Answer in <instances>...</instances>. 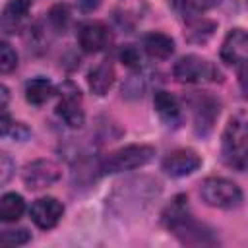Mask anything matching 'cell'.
<instances>
[{
    "label": "cell",
    "mask_w": 248,
    "mask_h": 248,
    "mask_svg": "<svg viewBox=\"0 0 248 248\" xmlns=\"http://www.w3.org/2000/svg\"><path fill=\"white\" fill-rule=\"evenodd\" d=\"M188 200H184L182 196H178L170 205L169 209L165 211V223L167 227L182 240V242H188V244H194V242H205L203 236L207 232H203V225H200L190 209H188Z\"/></svg>",
    "instance_id": "obj_1"
},
{
    "label": "cell",
    "mask_w": 248,
    "mask_h": 248,
    "mask_svg": "<svg viewBox=\"0 0 248 248\" xmlns=\"http://www.w3.org/2000/svg\"><path fill=\"white\" fill-rule=\"evenodd\" d=\"M200 196L207 205L219 207V209H232L242 202L240 188L234 182L221 176L205 178L200 186Z\"/></svg>",
    "instance_id": "obj_2"
},
{
    "label": "cell",
    "mask_w": 248,
    "mask_h": 248,
    "mask_svg": "<svg viewBox=\"0 0 248 248\" xmlns=\"http://www.w3.org/2000/svg\"><path fill=\"white\" fill-rule=\"evenodd\" d=\"M155 155V149L149 145H126L122 149L112 151L107 155L101 163L103 172H122V170H134L138 167L147 165Z\"/></svg>",
    "instance_id": "obj_3"
},
{
    "label": "cell",
    "mask_w": 248,
    "mask_h": 248,
    "mask_svg": "<svg viewBox=\"0 0 248 248\" xmlns=\"http://www.w3.org/2000/svg\"><path fill=\"white\" fill-rule=\"evenodd\" d=\"M172 74L178 81H184V83H205V81L221 79L217 66L202 56H196V54L182 56L174 64Z\"/></svg>",
    "instance_id": "obj_4"
},
{
    "label": "cell",
    "mask_w": 248,
    "mask_h": 248,
    "mask_svg": "<svg viewBox=\"0 0 248 248\" xmlns=\"http://www.w3.org/2000/svg\"><path fill=\"white\" fill-rule=\"evenodd\" d=\"M56 112L64 120V124H68L70 128H79L83 124L85 114L81 108V95L78 87H74L72 83H66L62 87V97L58 101Z\"/></svg>",
    "instance_id": "obj_5"
},
{
    "label": "cell",
    "mask_w": 248,
    "mask_h": 248,
    "mask_svg": "<svg viewBox=\"0 0 248 248\" xmlns=\"http://www.w3.org/2000/svg\"><path fill=\"white\" fill-rule=\"evenodd\" d=\"M60 178V169L48 159H37L29 163L23 170V182L29 190H41L54 184Z\"/></svg>",
    "instance_id": "obj_6"
},
{
    "label": "cell",
    "mask_w": 248,
    "mask_h": 248,
    "mask_svg": "<svg viewBox=\"0 0 248 248\" xmlns=\"http://www.w3.org/2000/svg\"><path fill=\"white\" fill-rule=\"evenodd\" d=\"M246 145H248V122L240 118H232L223 136V153L231 165L240 157Z\"/></svg>",
    "instance_id": "obj_7"
},
{
    "label": "cell",
    "mask_w": 248,
    "mask_h": 248,
    "mask_svg": "<svg viewBox=\"0 0 248 248\" xmlns=\"http://www.w3.org/2000/svg\"><path fill=\"white\" fill-rule=\"evenodd\" d=\"M190 105H192L196 130L200 134H207L219 114V103L207 93H198L190 99Z\"/></svg>",
    "instance_id": "obj_8"
},
{
    "label": "cell",
    "mask_w": 248,
    "mask_h": 248,
    "mask_svg": "<svg viewBox=\"0 0 248 248\" xmlns=\"http://www.w3.org/2000/svg\"><path fill=\"white\" fill-rule=\"evenodd\" d=\"M31 219L39 229H52L58 225L64 207L56 198H39L37 202H33L31 205Z\"/></svg>",
    "instance_id": "obj_9"
},
{
    "label": "cell",
    "mask_w": 248,
    "mask_h": 248,
    "mask_svg": "<svg viewBox=\"0 0 248 248\" xmlns=\"http://www.w3.org/2000/svg\"><path fill=\"white\" fill-rule=\"evenodd\" d=\"M221 58L227 64H244L248 62V31L244 29H232L221 46Z\"/></svg>",
    "instance_id": "obj_10"
},
{
    "label": "cell",
    "mask_w": 248,
    "mask_h": 248,
    "mask_svg": "<svg viewBox=\"0 0 248 248\" xmlns=\"http://www.w3.org/2000/svg\"><path fill=\"white\" fill-rule=\"evenodd\" d=\"M202 165V159L192 149H176L163 161V170L170 176H186L192 174Z\"/></svg>",
    "instance_id": "obj_11"
},
{
    "label": "cell",
    "mask_w": 248,
    "mask_h": 248,
    "mask_svg": "<svg viewBox=\"0 0 248 248\" xmlns=\"http://www.w3.org/2000/svg\"><path fill=\"white\" fill-rule=\"evenodd\" d=\"M78 39H79V46L85 52H99V50L107 48V45L110 43V33L105 23L89 21L79 27Z\"/></svg>",
    "instance_id": "obj_12"
},
{
    "label": "cell",
    "mask_w": 248,
    "mask_h": 248,
    "mask_svg": "<svg viewBox=\"0 0 248 248\" xmlns=\"http://www.w3.org/2000/svg\"><path fill=\"white\" fill-rule=\"evenodd\" d=\"M29 8H31V0H10L2 12V31L6 35L19 31L27 19Z\"/></svg>",
    "instance_id": "obj_13"
},
{
    "label": "cell",
    "mask_w": 248,
    "mask_h": 248,
    "mask_svg": "<svg viewBox=\"0 0 248 248\" xmlns=\"http://www.w3.org/2000/svg\"><path fill=\"white\" fill-rule=\"evenodd\" d=\"M153 107L159 114V118L167 124V126H176L182 120V110H180V103L176 101L174 95H170L169 91H155L153 95Z\"/></svg>",
    "instance_id": "obj_14"
},
{
    "label": "cell",
    "mask_w": 248,
    "mask_h": 248,
    "mask_svg": "<svg viewBox=\"0 0 248 248\" xmlns=\"http://www.w3.org/2000/svg\"><path fill=\"white\" fill-rule=\"evenodd\" d=\"M143 48H145V52H147L151 58L165 60V58H169V56L174 52V43H172V39H170L169 35L153 31V33L145 35V39H143Z\"/></svg>",
    "instance_id": "obj_15"
},
{
    "label": "cell",
    "mask_w": 248,
    "mask_h": 248,
    "mask_svg": "<svg viewBox=\"0 0 248 248\" xmlns=\"http://www.w3.org/2000/svg\"><path fill=\"white\" fill-rule=\"evenodd\" d=\"M87 81H89V87L95 95H105L112 83H114V70L108 62H103V64H97L89 76H87Z\"/></svg>",
    "instance_id": "obj_16"
},
{
    "label": "cell",
    "mask_w": 248,
    "mask_h": 248,
    "mask_svg": "<svg viewBox=\"0 0 248 248\" xmlns=\"http://www.w3.org/2000/svg\"><path fill=\"white\" fill-rule=\"evenodd\" d=\"M52 95H54V85L46 78H35L25 85V99L35 107L45 105Z\"/></svg>",
    "instance_id": "obj_17"
},
{
    "label": "cell",
    "mask_w": 248,
    "mask_h": 248,
    "mask_svg": "<svg viewBox=\"0 0 248 248\" xmlns=\"http://www.w3.org/2000/svg\"><path fill=\"white\" fill-rule=\"evenodd\" d=\"M25 209V202L19 194L16 192H10V194H4L2 200H0V219L2 221H17L21 217Z\"/></svg>",
    "instance_id": "obj_18"
},
{
    "label": "cell",
    "mask_w": 248,
    "mask_h": 248,
    "mask_svg": "<svg viewBox=\"0 0 248 248\" xmlns=\"http://www.w3.org/2000/svg\"><path fill=\"white\" fill-rule=\"evenodd\" d=\"M48 21L52 25L54 31H64L68 21H70V12L66 6H54L50 12H48Z\"/></svg>",
    "instance_id": "obj_19"
},
{
    "label": "cell",
    "mask_w": 248,
    "mask_h": 248,
    "mask_svg": "<svg viewBox=\"0 0 248 248\" xmlns=\"http://www.w3.org/2000/svg\"><path fill=\"white\" fill-rule=\"evenodd\" d=\"M16 66H17V54H16V50L8 43H2L0 45V70L4 74H8Z\"/></svg>",
    "instance_id": "obj_20"
},
{
    "label": "cell",
    "mask_w": 248,
    "mask_h": 248,
    "mask_svg": "<svg viewBox=\"0 0 248 248\" xmlns=\"http://www.w3.org/2000/svg\"><path fill=\"white\" fill-rule=\"evenodd\" d=\"M29 240V232L25 229H19V231H4L2 236H0V242L4 246H19V244H25Z\"/></svg>",
    "instance_id": "obj_21"
},
{
    "label": "cell",
    "mask_w": 248,
    "mask_h": 248,
    "mask_svg": "<svg viewBox=\"0 0 248 248\" xmlns=\"http://www.w3.org/2000/svg\"><path fill=\"white\" fill-rule=\"evenodd\" d=\"M120 58H122V62H124L126 66H130V68H138V66L141 64V56H140L138 48L132 46V45H126V46L120 50Z\"/></svg>",
    "instance_id": "obj_22"
},
{
    "label": "cell",
    "mask_w": 248,
    "mask_h": 248,
    "mask_svg": "<svg viewBox=\"0 0 248 248\" xmlns=\"http://www.w3.org/2000/svg\"><path fill=\"white\" fill-rule=\"evenodd\" d=\"M238 83H240L242 95L248 99V62L240 64V68H238Z\"/></svg>",
    "instance_id": "obj_23"
},
{
    "label": "cell",
    "mask_w": 248,
    "mask_h": 248,
    "mask_svg": "<svg viewBox=\"0 0 248 248\" xmlns=\"http://www.w3.org/2000/svg\"><path fill=\"white\" fill-rule=\"evenodd\" d=\"M99 4H101V0H78V6H79L83 12H91V10H95Z\"/></svg>",
    "instance_id": "obj_24"
},
{
    "label": "cell",
    "mask_w": 248,
    "mask_h": 248,
    "mask_svg": "<svg viewBox=\"0 0 248 248\" xmlns=\"http://www.w3.org/2000/svg\"><path fill=\"white\" fill-rule=\"evenodd\" d=\"M232 165H234L236 169H242V170H246V169H248V149H244V151L240 153V157H238V159H236Z\"/></svg>",
    "instance_id": "obj_25"
},
{
    "label": "cell",
    "mask_w": 248,
    "mask_h": 248,
    "mask_svg": "<svg viewBox=\"0 0 248 248\" xmlns=\"http://www.w3.org/2000/svg\"><path fill=\"white\" fill-rule=\"evenodd\" d=\"M10 159L6 157V155H2V182H6L8 180V176H10Z\"/></svg>",
    "instance_id": "obj_26"
},
{
    "label": "cell",
    "mask_w": 248,
    "mask_h": 248,
    "mask_svg": "<svg viewBox=\"0 0 248 248\" xmlns=\"http://www.w3.org/2000/svg\"><path fill=\"white\" fill-rule=\"evenodd\" d=\"M196 2H198L200 8H213V6H217L221 0H196Z\"/></svg>",
    "instance_id": "obj_27"
}]
</instances>
